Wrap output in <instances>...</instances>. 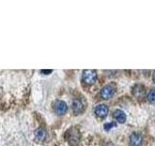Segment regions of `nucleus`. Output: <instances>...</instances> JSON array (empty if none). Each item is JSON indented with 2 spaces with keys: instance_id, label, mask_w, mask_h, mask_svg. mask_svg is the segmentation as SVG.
I'll list each match as a JSON object with an SVG mask.
<instances>
[{
  "instance_id": "9b49d317",
  "label": "nucleus",
  "mask_w": 155,
  "mask_h": 146,
  "mask_svg": "<svg viewBox=\"0 0 155 146\" xmlns=\"http://www.w3.org/2000/svg\"><path fill=\"white\" fill-rule=\"evenodd\" d=\"M147 99L150 102H155V90H150L147 95Z\"/></svg>"
},
{
  "instance_id": "f03ea898",
  "label": "nucleus",
  "mask_w": 155,
  "mask_h": 146,
  "mask_svg": "<svg viewBox=\"0 0 155 146\" xmlns=\"http://www.w3.org/2000/svg\"><path fill=\"white\" fill-rule=\"evenodd\" d=\"M82 80L85 83V84L92 85L94 84L97 80V73L95 70L92 69H86L84 70L82 72Z\"/></svg>"
},
{
  "instance_id": "423d86ee",
  "label": "nucleus",
  "mask_w": 155,
  "mask_h": 146,
  "mask_svg": "<svg viewBox=\"0 0 155 146\" xmlns=\"http://www.w3.org/2000/svg\"><path fill=\"white\" fill-rule=\"evenodd\" d=\"M143 136L139 133H134L130 136V144L131 146H140L142 144Z\"/></svg>"
},
{
  "instance_id": "f8f14e48",
  "label": "nucleus",
  "mask_w": 155,
  "mask_h": 146,
  "mask_svg": "<svg viewBox=\"0 0 155 146\" xmlns=\"http://www.w3.org/2000/svg\"><path fill=\"white\" fill-rule=\"evenodd\" d=\"M114 127H116V123H114V122H111V123H106L104 125V129L106 130H110V129H113Z\"/></svg>"
},
{
  "instance_id": "9d476101",
  "label": "nucleus",
  "mask_w": 155,
  "mask_h": 146,
  "mask_svg": "<svg viewBox=\"0 0 155 146\" xmlns=\"http://www.w3.org/2000/svg\"><path fill=\"white\" fill-rule=\"evenodd\" d=\"M133 94L136 97H138V99H140V97H143V95H144V90H143V87L140 86V85H137L134 87L133 89Z\"/></svg>"
},
{
  "instance_id": "1a4fd4ad",
  "label": "nucleus",
  "mask_w": 155,
  "mask_h": 146,
  "mask_svg": "<svg viewBox=\"0 0 155 146\" xmlns=\"http://www.w3.org/2000/svg\"><path fill=\"white\" fill-rule=\"evenodd\" d=\"M114 118L117 122H119V123H124L126 121V114L124 113V111L120 109H116L114 112Z\"/></svg>"
},
{
  "instance_id": "ddd939ff",
  "label": "nucleus",
  "mask_w": 155,
  "mask_h": 146,
  "mask_svg": "<svg viewBox=\"0 0 155 146\" xmlns=\"http://www.w3.org/2000/svg\"><path fill=\"white\" fill-rule=\"evenodd\" d=\"M43 73H51V70H42Z\"/></svg>"
},
{
  "instance_id": "0eeeda50",
  "label": "nucleus",
  "mask_w": 155,
  "mask_h": 146,
  "mask_svg": "<svg viewBox=\"0 0 155 146\" xmlns=\"http://www.w3.org/2000/svg\"><path fill=\"white\" fill-rule=\"evenodd\" d=\"M46 136H47V130L45 128L43 127H40L35 130V139L38 142H42L46 139Z\"/></svg>"
},
{
  "instance_id": "6e6552de",
  "label": "nucleus",
  "mask_w": 155,
  "mask_h": 146,
  "mask_svg": "<svg viewBox=\"0 0 155 146\" xmlns=\"http://www.w3.org/2000/svg\"><path fill=\"white\" fill-rule=\"evenodd\" d=\"M72 108L75 114H81L84 111V103L80 99H75L72 103Z\"/></svg>"
},
{
  "instance_id": "f257e3e1",
  "label": "nucleus",
  "mask_w": 155,
  "mask_h": 146,
  "mask_svg": "<svg viewBox=\"0 0 155 146\" xmlns=\"http://www.w3.org/2000/svg\"><path fill=\"white\" fill-rule=\"evenodd\" d=\"M66 140L73 146L78 144V142H79V140H80V134L76 128H71L69 130L67 131L66 133Z\"/></svg>"
},
{
  "instance_id": "7ed1b4c3",
  "label": "nucleus",
  "mask_w": 155,
  "mask_h": 146,
  "mask_svg": "<svg viewBox=\"0 0 155 146\" xmlns=\"http://www.w3.org/2000/svg\"><path fill=\"white\" fill-rule=\"evenodd\" d=\"M68 110V105L65 101L57 100L54 103V111L58 115H64Z\"/></svg>"
},
{
  "instance_id": "4468645a",
  "label": "nucleus",
  "mask_w": 155,
  "mask_h": 146,
  "mask_svg": "<svg viewBox=\"0 0 155 146\" xmlns=\"http://www.w3.org/2000/svg\"><path fill=\"white\" fill-rule=\"evenodd\" d=\"M104 146H114L111 143H108V144H106V145H104Z\"/></svg>"
},
{
  "instance_id": "39448f33",
  "label": "nucleus",
  "mask_w": 155,
  "mask_h": 146,
  "mask_svg": "<svg viewBox=\"0 0 155 146\" xmlns=\"http://www.w3.org/2000/svg\"><path fill=\"white\" fill-rule=\"evenodd\" d=\"M94 112L97 116L100 117V118H104V117H106L107 115H108L109 108H108V106L105 105V104H100V105L95 107Z\"/></svg>"
},
{
  "instance_id": "2eb2a0df",
  "label": "nucleus",
  "mask_w": 155,
  "mask_h": 146,
  "mask_svg": "<svg viewBox=\"0 0 155 146\" xmlns=\"http://www.w3.org/2000/svg\"><path fill=\"white\" fill-rule=\"evenodd\" d=\"M153 80H154V82H155V72H154V74H153Z\"/></svg>"
},
{
  "instance_id": "20e7f679",
  "label": "nucleus",
  "mask_w": 155,
  "mask_h": 146,
  "mask_svg": "<svg viewBox=\"0 0 155 146\" xmlns=\"http://www.w3.org/2000/svg\"><path fill=\"white\" fill-rule=\"evenodd\" d=\"M114 95V88L111 85H106L101 90V96L104 99H109Z\"/></svg>"
}]
</instances>
